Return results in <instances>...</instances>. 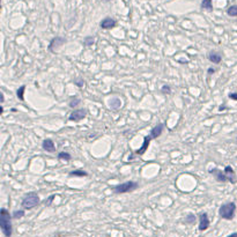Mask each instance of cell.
I'll return each instance as SVG.
<instances>
[{
    "label": "cell",
    "instance_id": "obj_23",
    "mask_svg": "<svg viewBox=\"0 0 237 237\" xmlns=\"http://www.w3.org/2000/svg\"><path fill=\"white\" fill-rule=\"evenodd\" d=\"M227 14L229 16H237V5H233L227 9Z\"/></svg>",
    "mask_w": 237,
    "mask_h": 237
},
{
    "label": "cell",
    "instance_id": "obj_8",
    "mask_svg": "<svg viewBox=\"0 0 237 237\" xmlns=\"http://www.w3.org/2000/svg\"><path fill=\"white\" fill-rule=\"evenodd\" d=\"M210 219H208V214L207 213H200L199 214V230L205 231L210 228Z\"/></svg>",
    "mask_w": 237,
    "mask_h": 237
},
{
    "label": "cell",
    "instance_id": "obj_31",
    "mask_svg": "<svg viewBox=\"0 0 237 237\" xmlns=\"http://www.w3.org/2000/svg\"><path fill=\"white\" fill-rule=\"evenodd\" d=\"M2 112H4V108H2V106H1V108H0V114H2Z\"/></svg>",
    "mask_w": 237,
    "mask_h": 237
},
{
    "label": "cell",
    "instance_id": "obj_24",
    "mask_svg": "<svg viewBox=\"0 0 237 237\" xmlns=\"http://www.w3.org/2000/svg\"><path fill=\"white\" fill-rule=\"evenodd\" d=\"M85 83H86V82H85V80L82 79V78H78V79L74 80V85L79 88L83 87V86H85Z\"/></svg>",
    "mask_w": 237,
    "mask_h": 237
},
{
    "label": "cell",
    "instance_id": "obj_15",
    "mask_svg": "<svg viewBox=\"0 0 237 237\" xmlns=\"http://www.w3.org/2000/svg\"><path fill=\"white\" fill-rule=\"evenodd\" d=\"M68 176L70 177H88V172L82 169H77V170H72Z\"/></svg>",
    "mask_w": 237,
    "mask_h": 237
},
{
    "label": "cell",
    "instance_id": "obj_16",
    "mask_svg": "<svg viewBox=\"0 0 237 237\" xmlns=\"http://www.w3.org/2000/svg\"><path fill=\"white\" fill-rule=\"evenodd\" d=\"M81 104V100L79 97H72L71 101L68 102V106L72 108V109H75L77 106H79Z\"/></svg>",
    "mask_w": 237,
    "mask_h": 237
},
{
    "label": "cell",
    "instance_id": "obj_7",
    "mask_svg": "<svg viewBox=\"0 0 237 237\" xmlns=\"http://www.w3.org/2000/svg\"><path fill=\"white\" fill-rule=\"evenodd\" d=\"M210 172L214 176V178H215L218 182H220V183H227V182L230 183V178H229L228 175L226 174L224 170L222 171V170H220L218 168H214V169L210 170Z\"/></svg>",
    "mask_w": 237,
    "mask_h": 237
},
{
    "label": "cell",
    "instance_id": "obj_12",
    "mask_svg": "<svg viewBox=\"0 0 237 237\" xmlns=\"http://www.w3.org/2000/svg\"><path fill=\"white\" fill-rule=\"evenodd\" d=\"M42 147L48 153H54L56 152V146H54V142H53L52 139H44L43 142H42Z\"/></svg>",
    "mask_w": 237,
    "mask_h": 237
},
{
    "label": "cell",
    "instance_id": "obj_25",
    "mask_svg": "<svg viewBox=\"0 0 237 237\" xmlns=\"http://www.w3.org/2000/svg\"><path fill=\"white\" fill-rule=\"evenodd\" d=\"M161 91H162L163 94L169 95V94H171V87H170V86H168V85H163V86L161 87Z\"/></svg>",
    "mask_w": 237,
    "mask_h": 237
},
{
    "label": "cell",
    "instance_id": "obj_22",
    "mask_svg": "<svg viewBox=\"0 0 237 237\" xmlns=\"http://www.w3.org/2000/svg\"><path fill=\"white\" fill-rule=\"evenodd\" d=\"M94 43H95V37L94 36H87L83 39V45H86V46H91Z\"/></svg>",
    "mask_w": 237,
    "mask_h": 237
},
{
    "label": "cell",
    "instance_id": "obj_19",
    "mask_svg": "<svg viewBox=\"0 0 237 237\" xmlns=\"http://www.w3.org/2000/svg\"><path fill=\"white\" fill-rule=\"evenodd\" d=\"M57 158H59V160H64V161H71L72 160V155H71L70 153H67V152H60V153H58V156Z\"/></svg>",
    "mask_w": 237,
    "mask_h": 237
},
{
    "label": "cell",
    "instance_id": "obj_27",
    "mask_svg": "<svg viewBox=\"0 0 237 237\" xmlns=\"http://www.w3.org/2000/svg\"><path fill=\"white\" fill-rule=\"evenodd\" d=\"M229 98H231V100H234V101H237V93H230L228 95Z\"/></svg>",
    "mask_w": 237,
    "mask_h": 237
},
{
    "label": "cell",
    "instance_id": "obj_9",
    "mask_svg": "<svg viewBox=\"0 0 237 237\" xmlns=\"http://www.w3.org/2000/svg\"><path fill=\"white\" fill-rule=\"evenodd\" d=\"M164 126H166L164 123H160V124H158V125H155V126L150 130V133H149L150 138H152V139H156V138H158V137L163 133Z\"/></svg>",
    "mask_w": 237,
    "mask_h": 237
},
{
    "label": "cell",
    "instance_id": "obj_6",
    "mask_svg": "<svg viewBox=\"0 0 237 237\" xmlns=\"http://www.w3.org/2000/svg\"><path fill=\"white\" fill-rule=\"evenodd\" d=\"M66 43V38L65 37H62V36H56V37H53L52 39L50 41V43H49V46H48V49H49V51L50 52H56L62 45Z\"/></svg>",
    "mask_w": 237,
    "mask_h": 237
},
{
    "label": "cell",
    "instance_id": "obj_4",
    "mask_svg": "<svg viewBox=\"0 0 237 237\" xmlns=\"http://www.w3.org/2000/svg\"><path fill=\"white\" fill-rule=\"evenodd\" d=\"M41 204V199L38 197V194L36 192H29V193L23 197L22 201H21V206L23 210H33Z\"/></svg>",
    "mask_w": 237,
    "mask_h": 237
},
{
    "label": "cell",
    "instance_id": "obj_20",
    "mask_svg": "<svg viewBox=\"0 0 237 237\" xmlns=\"http://www.w3.org/2000/svg\"><path fill=\"white\" fill-rule=\"evenodd\" d=\"M201 8L207 9V10H212L213 9V2H212V0H202Z\"/></svg>",
    "mask_w": 237,
    "mask_h": 237
},
{
    "label": "cell",
    "instance_id": "obj_14",
    "mask_svg": "<svg viewBox=\"0 0 237 237\" xmlns=\"http://www.w3.org/2000/svg\"><path fill=\"white\" fill-rule=\"evenodd\" d=\"M120 105H122V101H120L119 98H117V97L111 98L110 102H109V106H110L111 110H114V111H117V110L120 108Z\"/></svg>",
    "mask_w": 237,
    "mask_h": 237
},
{
    "label": "cell",
    "instance_id": "obj_29",
    "mask_svg": "<svg viewBox=\"0 0 237 237\" xmlns=\"http://www.w3.org/2000/svg\"><path fill=\"white\" fill-rule=\"evenodd\" d=\"M0 97H1V101H0V102H1V103H4V102H5V95H4V93H2V91L0 93Z\"/></svg>",
    "mask_w": 237,
    "mask_h": 237
},
{
    "label": "cell",
    "instance_id": "obj_30",
    "mask_svg": "<svg viewBox=\"0 0 237 237\" xmlns=\"http://www.w3.org/2000/svg\"><path fill=\"white\" fill-rule=\"evenodd\" d=\"M227 237H237V233H233V234H230V235H228Z\"/></svg>",
    "mask_w": 237,
    "mask_h": 237
},
{
    "label": "cell",
    "instance_id": "obj_11",
    "mask_svg": "<svg viewBox=\"0 0 237 237\" xmlns=\"http://www.w3.org/2000/svg\"><path fill=\"white\" fill-rule=\"evenodd\" d=\"M152 140H153V139L150 138V135H146V137L143 138L142 146H141V147L138 150H135V154H138V155H143V154L146 153V150L148 149V147H149V143H150V141H152Z\"/></svg>",
    "mask_w": 237,
    "mask_h": 237
},
{
    "label": "cell",
    "instance_id": "obj_26",
    "mask_svg": "<svg viewBox=\"0 0 237 237\" xmlns=\"http://www.w3.org/2000/svg\"><path fill=\"white\" fill-rule=\"evenodd\" d=\"M56 198V194H52V195H50L45 201H44V204H45V206H51V204H52V201H53V199Z\"/></svg>",
    "mask_w": 237,
    "mask_h": 237
},
{
    "label": "cell",
    "instance_id": "obj_2",
    "mask_svg": "<svg viewBox=\"0 0 237 237\" xmlns=\"http://www.w3.org/2000/svg\"><path fill=\"white\" fill-rule=\"evenodd\" d=\"M235 213H236V204L233 201L222 204L219 208V215L221 219L224 220H233L235 218Z\"/></svg>",
    "mask_w": 237,
    "mask_h": 237
},
{
    "label": "cell",
    "instance_id": "obj_1",
    "mask_svg": "<svg viewBox=\"0 0 237 237\" xmlns=\"http://www.w3.org/2000/svg\"><path fill=\"white\" fill-rule=\"evenodd\" d=\"M12 215L9 214V212L2 207L0 210V228L2 234L6 237H10L13 234V227H12Z\"/></svg>",
    "mask_w": 237,
    "mask_h": 237
},
{
    "label": "cell",
    "instance_id": "obj_5",
    "mask_svg": "<svg viewBox=\"0 0 237 237\" xmlns=\"http://www.w3.org/2000/svg\"><path fill=\"white\" fill-rule=\"evenodd\" d=\"M88 114V110L86 108H81V109H75L73 110L71 114L68 116V120L70 122H80L83 118H86Z\"/></svg>",
    "mask_w": 237,
    "mask_h": 237
},
{
    "label": "cell",
    "instance_id": "obj_32",
    "mask_svg": "<svg viewBox=\"0 0 237 237\" xmlns=\"http://www.w3.org/2000/svg\"><path fill=\"white\" fill-rule=\"evenodd\" d=\"M105 1H110V0H105Z\"/></svg>",
    "mask_w": 237,
    "mask_h": 237
},
{
    "label": "cell",
    "instance_id": "obj_28",
    "mask_svg": "<svg viewBox=\"0 0 237 237\" xmlns=\"http://www.w3.org/2000/svg\"><path fill=\"white\" fill-rule=\"evenodd\" d=\"M215 72H216V70H215V68H213V67H210V68L207 70V73H208L210 75H212V74H214Z\"/></svg>",
    "mask_w": 237,
    "mask_h": 237
},
{
    "label": "cell",
    "instance_id": "obj_21",
    "mask_svg": "<svg viewBox=\"0 0 237 237\" xmlns=\"http://www.w3.org/2000/svg\"><path fill=\"white\" fill-rule=\"evenodd\" d=\"M25 90H26V86H25V85L21 86V87L16 90V96L19 97L20 101H25V96H23V95H25Z\"/></svg>",
    "mask_w": 237,
    "mask_h": 237
},
{
    "label": "cell",
    "instance_id": "obj_3",
    "mask_svg": "<svg viewBox=\"0 0 237 237\" xmlns=\"http://www.w3.org/2000/svg\"><path fill=\"white\" fill-rule=\"evenodd\" d=\"M138 187H139V184L137 182L127 181V182H124L122 184H117L111 186V190L114 191V194H124L132 192V191H135Z\"/></svg>",
    "mask_w": 237,
    "mask_h": 237
},
{
    "label": "cell",
    "instance_id": "obj_17",
    "mask_svg": "<svg viewBox=\"0 0 237 237\" xmlns=\"http://www.w3.org/2000/svg\"><path fill=\"white\" fill-rule=\"evenodd\" d=\"M195 220H197V216L194 215L193 213H189V214L185 216L184 222L186 224H193L194 222H195Z\"/></svg>",
    "mask_w": 237,
    "mask_h": 237
},
{
    "label": "cell",
    "instance_id": "obj_18",
    "mask_svg": "<svg viewBox=\"0 0 237 237\" xmlns=\"http://www.w3.org/2000/svg\"><path fill=\"white\" fill-rule=\"evenodd\" d=\"M25 215H26L25 210H16V211L13 212L12 218H13V219H15V220H18V219H22Z\"/></svg>",
    "mask_w": 237,
    "mask_h": 237
},
{
    "label": "cell",
    "instance_id": "obj_13",
    "mask_svg": "<svg viewBox=\"0 0 237 237\" xmlns=\"http://www.w3.org/2000/svg\"><path fill=\"white\" fill-rule=\"evenodd\" d=\"M208 60L212 62L213 64H220L221 60H222V56L219 52L212 51V52L208 53Z\"/></svg>",
    "mask_w": 237,
    "mask_h": 237
},
{
    "label": "cell",
    "instance_id": "obj_10",
    "mask_svg": "<svg viewBox=\"0 0 237 237\" xmlns=\"http://www.w3.org/2000/svg\"><path fill=\"white\" fill-rule=\"evenodd\" d=\"M117 25V22H116V20L111 18H104L101 22H100V27L102 28V29H112L114 28Z\"/></svg>",
    "mask_w": 237,
    "mask_h": 237
}]
</instances>
